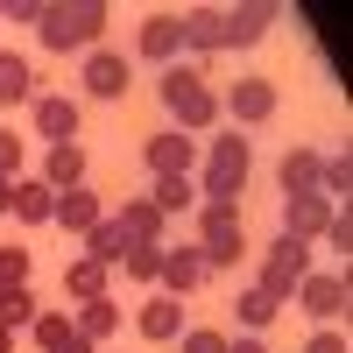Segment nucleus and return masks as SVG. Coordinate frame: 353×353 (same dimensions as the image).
Instances as JSON below:
<instances>
[{
    "instance_id": "f704fd0d",
    "label": "nucleus",
    "mask_w": 353,
    "mask_h": 353,
    "mask_svg": "<svg viewBox=\"0 0 353 353\" xmlns=\"http://www.w3.org/2000/svg\"><path fill=\"white\" fill-rule=\"evenodd\" d=\"M21 156H28V149H21V134H14V128H0V176H8V184L21 176Z\"/></svg>"
},
{
    "instance_id": "c85d7f7f",
    "label": "nucleus",
    "mask_w": 353,
    "mask_h": 353,
    "mask_svg": "<svg viewBox=\"0 0 353 353\" xmlns=\"http://www.w3.org/2000/svg\"><path fill=\"white\" fill-rule=\"evenodd\" d=\"M191 92H205V64H184V57H176L163 71V106H184Z\"/></svg>"
},
{
    "instance_id": "39448f33",
    "label": "nucleus",
    "mask_w": 353,
    "mask_h": 353,
    "mask_svg": "<svg viewBox=\"0 0 353 353\" xmlns=\"http://www.w3.org/2000/svg\"><path fill=\"white\" fill-rule=\"evenodd\" d=\"M134 57H141V64H176V57H184V14H149V21H141L134 28Z\"/></svg>"
},
{
    "instance_id": "4be33fe9",
    "label": "nucleus",
    "mask_w": 353,
    "mask_h": 353,
    "mask_svg": "<svg viewBox=\"0 0 353 353\" xmlns=\"http://www.w3.org/2000/svg\"><path fill=\"white\" fill-rule=\"evenodd\" d=\"M36 99V71H28V57L0 50V106H28Z\"/></svg>"
},
{
    "instance_id": "0eeeda50",
    "label": "nucleus",
    "mask_w": 353,
    "mask_h": 353,
    "mask_svg": "<svg viewBox=\"0 0 353 353\" xmlns=\"http://www.w3.org/2000/svg\"><path fill=\"white\" fill-rule=\"evenodd\" d=\"M205 276H212V269H205V254L191 241H170L163 248V297H198Z\"/></svg>"
},
{
    "instance_id": "ea45409f",
    "label": "nucleus",
    "mask_w": 353,
    "mask_h": 353,
    "mask_svg": "<svg viewBox=\"0 0 353 353\" xmlns=\"http://www.w3.org/2000/svg\"><path fill=\"white\" fill-rule=\"evenodd\" d=\"M0 353H8V325H0Z\"/></svg>"
},
{
    "instance_id": "b1692460",
    "label": "nucleus",
    "mask_w": 353,
    "mask_h": 353,
    "mask_svg": "<svg viewBox=\"0 0 353 353\" xmlns=\"http://www.w3.org/2000/svg\"><path fill=\"white\" fill-rule=\"evenodd\" d=\"M184 50L198 57V64H212V57H219V8H198V14H184Z\"/></svg>"
},
{
    "instance_id": "9b49d317",
    "label": "nucleus",
    "mask_w": 353,
    "mask_h": 353,
    "mask_svg": "<svg viewBox=\"0 0 353 353\" xmlns=\"http://www.w3.org/2000/svg\"><path fill=\"white\" fill-rule=\"evenodd\" d=\"M346 297H353V290H346V269H339V276H304V283H297V304L318 318V325L346 318Z\"/></svg>"
},
{
    "instance_id": "f3484780",
    "label": "nucleus",
    "mask_w": 353,
    "mask_h": 353,
    "mask_svg": "<svg viewBox=\"0 0 353 353\" xmlns=\"http://www.w3.org/2000/svg\"><path fill=\"white\" fill-rule=\"evenodd\" d=\"M113 219H121V233H128V241H163V248H170V219L156 212L149 198H128Z\"/></svg>"
},
{
    "instance_id": "6ab92c4d",
    "label": "nucleus",
    "mask_w": 353,
    "mask_h": 353,
    "mask_svg": "<svg viewBox=\"0 0 353 353\" xmlns=\"http://www.w3.org/2000/svg\"><path fill=\"white\" fill-rule=\"evenodd\" d=\"M43 184L50 191H78L85 184V149H78V141H64V149L43 156Z\"/></svg>"
},
{
    "instance_id": "ddd939ff",
    "label": "nucleus",
    "mask_w": 353,
    "mask_h": 353,
    "mask_svg": "<svg viewBox=\"0 0 353 353\" xmlns=\"http://www.w3.org/2000/svg\"><path fill=\"white\" fill-rule=\"evenodd\" d=\"M325 219H332V198H325V191H304V198L283 205V233H290V241H318Z\"/></svg>"
},
{
    "instance_id": "72a5a7b5",
    "label": "nucleus",
    "mask_w": 353,
    "mask_h": 353,
    "mask_svg": "<svg viewBox=\"0 0 353 353\" xmlns=\"http://www.w3.org/2000/svg\"><path fill=\"white\" fill-rule=\"evenodd\" d=\"M28 283V248H0V290H21Z\"/></svg>"
},
{
    "instance_id": "f8f14e48",
    "label": "nucleus",
    "mask_w": 353,
    "mask_h": 353,
    "mask_svg": "<svg viewBox=\"0 0 353 353\" xmlns=\"http://www.w3.org/2000/svg\"><path fill=\"white\" fill-rule=\"evenodd\" d=\"M28 106H36V128H43V141H50V149H64V141H78V99L36 92Z\"/></svg>"
},
{
    "instance_id": "5701e85b",
    "label": "nucleus",
    "mask_w": 353,
    "mask_h": 353,
    "mask_svg": "<svg viewBox=\"0 0 353 353\" xmlns=\"http://www.w3.org/2000/svg\"><path fill=\"white\" fill-rule=\"evenodd\" d=\"M128 248H134V241L121 233V219H113V212H106V219H99L92 233H85V261H99V269H113V261H121Z\"/></svg>"
},
{
    "instance_id": "bb28decb",
    "label": "nucleus",
    "mask_w": 353,
    "mask_h": 353,
    "mask_svg": "<svg viewBox=\"0 0 353 353\" xmlns=\"http://www.w3.org/2000/svg\"><path fill=\"white\" fill-rule=\"evenodd\" d=\"M121 276L128 283H163V241H134L121 254Z\"/></svg>"
},
{
    "instance_id": "c9c22d12",
    "label": "nucleus",
    "mask_w": 353,
    "mask_h": 353,
    "mask_svg": "<svg viewBox=\"0 0 353 353\" xmlns=\"http://www.w3.org/2000/svg\"><path fill=\"white\" fill-rule=\"evenodd\" d=\"M184 353H226V332H184Z\"/></svg>"
},
{
    "instance_id": "1a4fd4ad",
    "label": "nucleus",
    "mask_w": 353,
    "mask_h": 353,
    "mask_svg": "<svg viewBox=\"0 0 353 353\" xmlns=\"http://www.w3.org/2000/svg\"><path fill=\"white\" fill-rule=\"evenodd\" d=\"M141 163H149V176H184V170L198 163V141L176 134V128H163V134L141 141Z\"/></svg>"
},
{
    "instance_id": "f257e3e1",
    "label": "nucleus",
    "mask_w": 353,
    "mask_h": 353,
    "mask_svg": "<svg viewBox=\"0 0 353 353\" xmlns=\"http://www.w3.org/2000/svg\"><path fill=\"white\" fill-rule=\"evenodd\" d=\"M106 0H64V8H43V21H36V36H43V50L50 57H71V50H99V36H106Z\"/></svg>"
},
{
    "instance_id": "4468645a",
    "label": "nucleus",
    "mask_w": 353,
    "mask_h": 353,
    "mask_svg": "<svg viewBox=\"0 0 353 353\" xmlns=\"http://www.w3.org/2000/svg\"><path fill=\"white\" fill-rule=\"evenodd\" d=\"M134 332L156 339V346L163 339H184V297H149V304L134 311Z\"/></svg>"
},
{
    "instance_id": "f03ea898",
    "label": "nucleus",
    "mask_w": 353,
    "mask_h": 353,
    "mask_svg": "<svg viewBox=\"0 0 353 353\" xmlns=\"http://www.w3.org/2000/svg\"><path fill=\"white\" fill-rule=\"evenodd\" d=\"M248 170H254V149H248V134L241 128H226L212 149H205V170H198V191L205 205H233L248 191Z\"/></svg>"
},
{
    "instance_id": "412c9836",
    "label": "nucleus",
    "mask_w": 353,
    "mask_h": 353,
    "mask_svg": "<svg viewBox=\"0 0 353 353\" xmlns=\"http://www.w3.org/2000/svg\"><path fill=\"white\" fill-rule=\"evenodd\" d=\"M8 212H14L21 226H50V219H57V191L43 184V176H36V184H14V205H8Z\"/></svg>"
},
{
    "instance_id": "2f4dec72",
    "label": "nucleus",
    "mask_w": 353,
    "mask_h": 353,
    "mask_svg": "<svg viewBox=\"0 0 353 353\" xmlns=\"http://www.w3.org/2000/svg\"><path fill=\"white\" fill-rule=\"evenodd\" d=\"M64 290L78 304H92V297H106V269L99 261H71V276H64Z\"/></svg>"
},
{
    "instance_id": "cd10ccee",
    "label": "nucleus",
    "mask_w": 353,
    "mask_h": 353,
    "mask_svg": "<svg viewBox=\"0 0 353 353\" xmlns=\"http://www.w3.org/2000/svg\"><path fill=\"white\" fill-rule=\"evenodd\" d=\"M276 297H261V290H241V297H233V318H241V332H269L276 325Z\"/></svg>"
},
{
    "instance_id": "423d86ee",
    "label": "nucleus",
    "mask_w": 353,
    "mask_h": 353,
    "mask_svg": "<svg viewBox=\"0 0 353 353\" xmlns=\"http://www.w3.org/2000/svg\"><path fill=\"white\" fill-rule=\"evenodd\" d=\"M219 106H226L241 128H261V121H276V85L248 71V78H233V85H226V99H219Z\"/></svg>"
},
{
    "instance_id": "7c9ffc66",
    "label": "nucleus",
    "mask_w": 353,
    "mask_h": 353,
    "mask_svg": "<svg viewBox=\"0 0 353 353\" xmlns=\"http://www.w3.org/2000/svg\"><path fill=\"white\" fill-rule=\"evenodd\" d=\"M318 191H325V198H339L346 205V191H353V156L339 149V156H325V163H318Z\"/></svg>"
},
{
    "instance_id": "e433bc0d",
    "label": "nucleus",
    "mask_w": 353,
    "mask_h": 353,
    "mask_svg": "<svg viewBox=\"0 0 353 353\" xmlns=\"http://www.w3.org/2000/svg\"><path fill=\"white\" fill-rule=\"evenodd\" d=\"M304 353H346V339H339V332H332V325H318V332H311V346H304Z\"/></svg>"
},
{
    "instance_id": "aec40b11",
    "label": "nucleus",
    "mask_w": 353,
    "mask_h": 353,
    "mask_svg": "<svg viewBox=\"0 0 353 353\" xmlns=\"http://www.w3.org/2000/svg\"><path fill=\"white\" fill-rule=\"evenodd\" d=\"M318 163H325L318 149H290V156L276 163V184H283L290 198H304V191H318Z\"/></svg>"
},
{
    "instance_id": "a211bd4d",
    "label": "nucleus",
    "mask_w": 353,
    "mask_h": 353,
    "mask_svg": "<svg viewBox=\"0 0 353 353\" xmlns=\"http://www.w3.org/2000/svg\"><path fill=\"white\" fill-rule=\"evenodd\" d=\"M71 325L92 339V346H113V339H121V304H113V297H92V304H78Z\"/></svg>"
},
{
    "instance_id": "2eb2a0df",
    "label": "nucleus",
    "mask_w": 353,
    "mask_h": 353,
    "mask_svg": "<svg viewBox=\"0 0 353 353\" xmlns=\"http://www.w3.org/2000/svg\"><path fill=\"white\" fill-rule=\"evenodd\" d=\"M106 219V205H99V191H57V226H64V233H92Z\"/></svg>"
},
{
    "instance_id": "393cba45",
    "label": "nucleus",
    "mask_w": 353,
    "mask_h": 353,
    "mask_svg": "<svg viewBox=\"0 0 353 353\" xmlns=\"http://www.w3.org/2000/svg\"><path fill=\"white\" fill-rule=\"evenodd\" d=\"M170 121H176V134H191V128H219L226 106H219V92H191L184 106H170Z\"/></svg>"
},
{
    "instance_id": "473e14b6",
    "label": "nucleus",
    "mask_w": 353,
    "mask_h": 353,
    "mask_svg": "<svg viewBox=\"0 0 353 353\" xmlns=\"http://www.w3.org/2000/svg\"><path fill=\"white\" fill-rule=\"evenodd\" d=\"M318 241H332V248H339V261L353 254V212H346V205H332V219H325V233H318Z\"/></svg>"
},
{
    "instance_id": "dca6fc26",
    "label": "nucleus",
    "mask_w": 353,
    "mask_h": 353,
    "mask_svg": "<svg viewBox=\"0 0 353 353\" xmlns=\"http://www.w3.org/2000/svg\"><path fill=\"white\" fill-rule=\"evenodd\" d=\"M28 332H36V346H43V353H99L92 339H85V332L71 325V318H57V311H43Z\"/></svg>"
},
{
    "instance_id": "a878e982",
    "label": "nucleus",
    "mask_w": 353,
    "mask_h": 353,
    "mask_svg": "<svg viewBox=\"0 0 353 353\" xmlns=\"http://www.w3.org/2000/svg\"><path fill=\"white\" fill-rule=\"evenodd\" d=\"M149 205H156L163 219H176V212H191V205H198V184H191V176H156Z\"/></svg>"
},
{
    "instance_id": "4c0bfd02",
    "label": "nucleus",
    "mask_w": 353,
    "mask_h": 353,
    "mask_svg": "<svg viewBox=\"0 0 353 353\" xmlns=\"http://www.w3.org/2000/svg\"><path fill=\"white\" fill-rule=\"evenodd\" d=\"M226 353H269V339H261V332H241V339H226Z\"/></svg>"
},
{
    "instance_id": "c756f323",
    "label": "nucleus",
    "mask_w": 353,
    "mask_h": 353,
    "mask_svg": "<svg viewBox=\"0 0 353 353\" xmlns=\"http://www.w3.org/2000/svg\"><path fill=\"white\" fill-rule=\"evenodd\" d=\"M36 318H43V304H36V290H28V283H21V290H0V325H8V332H14V325H36Z\"/></svg>"
},
{
    "instance_id": "20e7f679",
    "label": "nucleus",
    "mask_w": 353,
    "mask_h": 353,
    "mask_svg": "<svg viewBox=\"0 0 353 353\" xmlns=\"http://www.w3.org/2000/svg\"><path fill=\"white\" fill-rule=\"evenodd\" d=\"M311 276V241H290V233H276V241H269V254H261V297H297V283Z\"/></svg>"
},
{
    "instance_id": "9d476101",
    "label": "nucleus",
    "mask_w": 353,
    "mask_h": 353,
    "mask_svg": "<svg viewBox=\"0 0 353 353\" xmlns=\"http://www.w3.org/2000/svg\"><path fill=\"white\" fill-rule=\"evenodd\" d=\"M128 85H134V71L121 50H85V92L92 99H128Z\"/></svg>"
},
{
    "instance_id": "7ed1b4c3",
    "label": "nucleus",
    "mask_w": 353,
    "mask_h": 353,
    "mask_svg": "<svg viewBox=\"0 0 353 353\" xmlns=\"http://www.w3.org/2000/svg\"><path fill=\"white\" fill-rule=\"evenodd\" d=\"M198 254H205V269H233V261L248 254L241 205H205L198 212Z\"/></svg>"
},
{
    "instance_id": "6e6552de",
    "label": "nucleus",
    "mask_w": 353,
    "mask_h": 353,
    "mask_svg": "<svg viewBox=\"0 0 353 353\" xmlns=\"http://www.w3.org/2000/svg\"><path fill=\"white\" fill-rule=\"evenodd\" d=\"M269 21H276V8H269V0H248V8H219V50H248V43H261V36H269Z\"/></svg>"
},
{
    "instance_id": "58836bf2",
    "label": "nucleus",
    "mask_w": 353,
    "mask_h": 353,
    "mask_svg": "<svg viewBox=\"0 0 353 353\" xmlns=\"http://www.w3.org/2000/svg\"><path fill=\"white\" fill-rule=\"evenodd\" d=\"M8 205H14V184H8V176H0V212H8Z\"/></svg>"
}]
</instances>
